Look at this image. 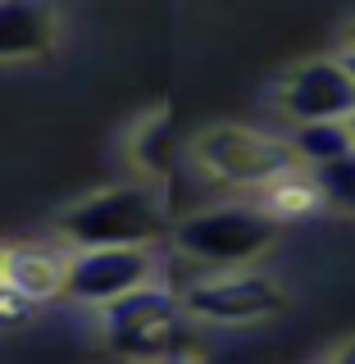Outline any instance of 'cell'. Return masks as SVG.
<instances>
[{"label":"cell","instance_id":"cell-1","mask_svg":"<svg viewBox=\"0 0 355 364\" xmlns=\"http://www.w3.org/2000/svg\"><path fill=\"white\" fill-rule=\"evenodd\" d=\"M100 341L123 364H191L201 355V328L182 310L174 287L155 282L96 310Z\"/></svg>","mask_w":355,"mask_h":364},{"label":"cell","instance_id":"cell-2","mask_svg":"<svg viewBox=\"0 0 355 364\" xmlns=\"http://www.w3.org/2000/svg\"><path fill=\"white\" fill-rule=\"evenodd\" d=\"M174 237L164 187L155 182H119L91 191L60 210V242L68 250H110V246H159Z\"/></svg>","mask_w":355,"mask_h":364},{"label":"cell","instance_id":"cell-3","mask_svg":"<svg viewBox=\"0 0 355 364\" xmlns=\"http://www.w3.org/2000/svg\"><path fill=\"white\" fill-rule=\"evenodd\" d=\"M278 237L282 223L260 205H210L174 223L169 242L187 264H196V273H233L255 269V259L269 255Z\"/></svg>","mask_w":355,"mask_h":364},{"label":"cell","instance_id":"cell-4","mask_svg":"<svg viewBox=\"0 0 355 364\" xmlns=\"http://www.w3.org/2000/svg\"><path fill=\"white\" fill-rule=\"evenodd\" d=\"M191 164L201 168L210 182L223 187H250L265 191L278 178L296 173V155L287 146V136H269L260 128H242V123H219V128H205L191 136L187 146Z\"/></svg>","mask_w":355,"mask_h":364},{"label":"cell","instance_id":"cell-5","mask_svg":"<svg viewBox=\"0 0 355 364\" xmlns=\"http://www.w3.org/2000/svg\"><path fill=\"white\" fill-rule=\"evenodd\" d=\"M178 301L196 323H210V328H246L287 310V291L260 269L201 273L178 291Z\"/></svg>","mask_w":355,"mask_h":364},{"label":"cell","instance_id":"cell-6","mask_svg":"<svg viewBox=\"0 0 355 364\" xmlns=\"http://www.w3.org/2000/svg\"><path fill=\"white\" fill-rule=\"evenodd\" d=\"M164 255L151 246H110V250H73L68 255V282L64 296L91 310H105V305L123 301V296L155 287Z\"/></svg>","mask_w":355,"mask_h":364},{"label":"cell","instance_id":"cell-7","mask_svg":"<svg viewBox=\"0 0 355 364\" xmlns=\"http://www.w3.org/2000/svg\"><path fill=\"white\" fill-rule=\"evenodd\" d=\"M273 105L292 128L310 123H351L355 119V77L346 73L341 55H319V60L296 64L273 91Z\"/></svg>","mask_w":355,"mask_h":364},{"label":"cell","instance_id":"cell-8","mask_svg":"<svg viewBox=\"0 0 355 364\" xmlns=\"http://www.w3.org/2000/svg\"><path fill=\"white\" fill-rule=\"evenodd\" d=\"M68 250L64 242H23L5 246V291H14L23 305H46L64 296L68 282Z\"/></svg>","mask_w":355,"mask_h":364},{"label":"cell","instance_id":"cell-9","mask_svg":"<svg viewBox=\"0 0 355 364\" xmlns=\"http://www.w3.org/2000/svg\"><path fill=\"white\" fill-rule=\"evenodd\" d=\"M60 41V14L37 0H5L0 5V64L41 60Z\"/></svg>","mask_w":355,"mask_h":364},{"label":"cell","instance_id":"cell-10","mask_svg":"<svg viewBox=\"0 0 355 364\" xmlns=\"http://www.w3.org/2000/svg\"><path fill=\"white\" fill-rule=\"evenodd\" d=\"M132 164H137V178L142 182H155V187L169 182V173L178 164V146H174V128H169L164 109L146 114L132 128Z\"/></svg>","mask_w":355,"mask_h":364},{"label":"cell","instance_id":"cell-11","mask_svg":"<svg viewBox=\"0 0 355 364\" xmlns=\"http://www.w3.org/2000/svg\"><path fill=\"white\" fill-rule=\"evenodd\" d=\"M287 146L301 168H324L355 151V136H351V123H310V128H292Z\"/></svg>","mask_w":355,"mask_h":364},{"label":"cell","instance_id":"cell-12","mask_svg":"<svg viewBox=\"0 0 355 364\" xmlns=\"http://www.w3.org/2000/svg\"><path fill=\"white\" fill-rule=\"evenodd\" d=\"M260 210H265V214H273L278 223L310 219L314 210H324V196H319V187H314V173L296 168V173L278 178L273 187H265V191H260Z\"/></svg>","mask_w":355,"mask_h":364},{"label":"cell","instance_id":"cell-13","mask_svg":"<svg viewBox=\"0 0 355 364\" xmlns=\"http://www.w3.org/2000/svg\"><path fill=\"white\" fill-rule=\"evenodd\" d=\"M310 173H314V187L324 196V205H337V210L355 214V151L324 168H310Z\"/></svg>","mask_w":355,"mask_h":364},{"label":"cell","instance_id":"cell-14","mask_svg":"<svg viewBox=\"0 0 355 364\" xmlns=\"http://www.w3.org/2000/svg\"><path fill=\"white\" fill-rule=\"evenodd\" d=\"M28 314H32V305H23L14 291L0 287V323H18V318H28Z\"/></svg>","mask_w":355,"mask_h":364},{"label":"cell","instance_id":"cell-15","mask_svg":"<svg viewBox=\"0 0 355 364\" xmlns=\"http://www.w3.org/2000/svg\"><path fill=\"white\" fill-rule=\"evenodd\" d=\"M324 364H355V337H346L341 346L328 350V360H324Z\"/></svg>","mask_w":355,"mask_h":364},{"label":"cell","instance_id":"cell-16","mask_svg":"<svg viewBox=\"0 0 355 364\" xmlns=\"http://www.w3.org/2000/svg\"><path fill=\"white\" fill-rule=\"evenodd\" d=\"M341 64H346V73L355 77V50H346V55H341Z\"/></svg>","mask_w":355,"mask_h":364},{"label":"cell","instance_id":"cell-17","mask_svg":"<svg viewBox=\"0 0 355 364\" xmlns=\"http://www.w3.org/2000/svg\"><path fill=\"white\" fill-rule=\"evenodd\" d=\"M346 50H355V18L346 23Z\"/></svg>","mask_w":355,"mask_h":364},{"label":"cell","instance_id":"cell-18","mask_svg":"<svg viewBox=\"0 0 355 364\" xmlns=\"http://www.w3.org/2000/svg\"><path fill=\"white\" fill-rule=\"evenodd\" d=\"M0 287H5V246H0Z\"/></svg>","mask_w":355,"mask_h":364},{"label":"cell","instance_id":"cell-19","mask_svg":"<svg viewBox=\"0 0 355 364\" xmlns=\"http://www.w3.org/2000/svg\"><path fill=\"white\" fill-rule=\"evenodd\" d=\"M351 136H355V119H351Z\"/></svg>","mask_w":355,"mask_h":364}]
</instances>
